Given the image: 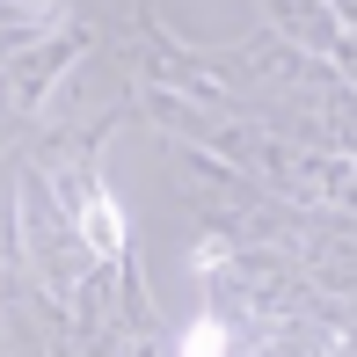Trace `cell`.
<instances>
[{"label": "cell", "instance_id": "6da1fadb", "mask_svg": "<svg viewBox=\"0 0 357 357\" xmlns=\"http://www.w3.org/2000/svg\"><path fill=\"white\" fill-rule=\"evenodd\" d=\"M80 234H88V248H102V255L124 248V212H117V197H109V190H95V197L80 204Z\"/></svg>", "mask_w": 357, "mask_h": 357}, {"label": "cell", "instance_id": "7a4b0ae2", "mask_svg": "<svg viewBox=\"0 0 357 357\" xmlns=\"http://www.w3.org/2000/svg\"><path fill=\"white\" fill-rule=\"evenodd\" d=\"M183 357H226V321L219 314H197L183 328Z\"/></svg>", "mask_w": 357, "mask_h": 357}, {"label": "cell", "instance_id": "3957f363", "mask_svg": "<svg viewBox=\"0 0 357 357\" xmlns=\"http://www.w3.org/2000/svg\"><path fill=\"white\" fill-rule=\"evenodd\" d=\"M190 263H197V270H219V263H226V248H219V241H197V255H190Z\"/></svg>", "mask_w": 357, "mask_h": 357}]
</instances>
